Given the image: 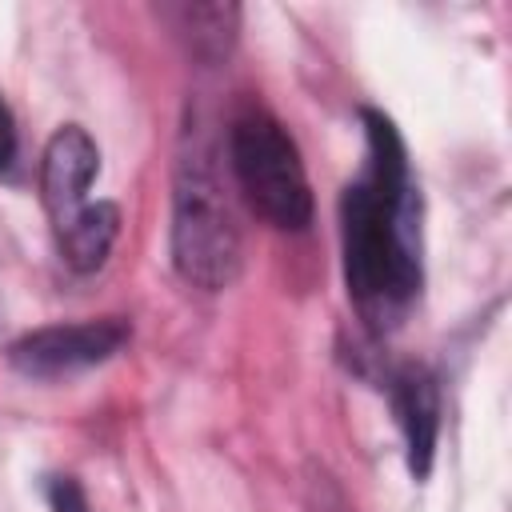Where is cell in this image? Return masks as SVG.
I'll use <instances>...</instances> for the list:
<instances>
[{
  "label": "cell",
  "instance_id": "cell-5",
  "mask_svg": "<svg viewBox=\"0 0 512 512\" xmlns=\"http://www.w3.org/2000/svg\"><path fill=\"white\" fill-rule=\"evenodd\" d=\"M100 172V152L92 144V136L76 124H64L48 148H44V164H40V188H44V204L52 224L68 220L76 208H84V192L92 188Z\"/></svg>",
  "mask_w": 512,
  "mask_h": 512
},
{
  "label": "cell",
  "instance_id": "cell-7",
  "mask_svg": "<svg viewBox=\"0 0 512 512\" xmlns=\"http://www.w3.org/2000/svg\"><path fill=\"white\" fill-rule=\"evenodd\" d=\"M116 232H120V208L108 200H96L56 224V244H60V256L68 268L96 272L112 252Z\"/></svg>",
  "mask_w": 512,
  "mask_h": 512
},
{
  "label": "cell",
  "instance_id": "cell-6",
  "mask_svg": "<svg viewBox=\"0 0 512 512\" xmlns=\"http://www.w3.org/2000/svg\"><path fill=\"white\" fill-rule=\"evenodd\" d=\"M392 408H396V420H400V432H404V444H408V472L416 480H424L428 468H432L436 432H440L436 380L416 364L400 368L392 376Z\"/></svg>",
  "mask_w": 512,
  "mask_h": 512
},
{
  "label": "cell",
  "instance_id": "cell-9",
  "mask_svg": "<svg viewBox=\"0 0 512 512\" xmlns=\"http://www.w3.org/2000/svg\"><path fill=\"white\" fill-rule=\"evenodd\" d=\"M12 156H16V124H12L8 104L0 100V172L12 164Z\"/></svg>",
  "mask_w": 512,
  "mask_h": 512
},
{
  "label": "cell",
  "instance_id": "cell-2",
  "mask_svg": "<svg viewBox=\"0 0 512 512\" xmlns=\"http://www.w3.org/2000/svg\"><path fill=\"white\" fill-rule=\"evenodd\" d=\"M228 156H232L240 192L268 224L288 228V232L308 228L312 188H308L296 140L288 136V128L276 116H268L260 108L240 112L228 132Z\"/></svg>",
  "mask_w": 512,
  "mask_h": 512
},
{
  "label": "cell",
  "instance_id": "cell-1",
  "mask_svg": "<svg viewBox=\"0 0 512 512\" xmlns=\"http://www.w3.org/2000/svg\"><path fill=\"white\" fill-rule=\"evenodd\" d=\"M368 156L340 196L344 284L368 324H392L420 292V196L396 124L364 108Z\"/></svg>",
  "mask_w": 512,
  "mask_h": 512
},
{
  "label": "cell",
  "instance_id": "cell-8",
  "mask_svg": "<svg viewBox=\"0 0 512 512\" xmlns=\"http://www.w3.org/2000/svg\"><path fill=\"white\" fill-rule=\"evenodd\" d=\"M48 508L52 512H88V496L72 476H52L48 484Z\"/></svg>",
  "mask_w": 512,
  "mask_h": 512
},
{
  "label": "cell",
  "instance_id": "cell-3",
  "mask_svg": "<svg viewBox=\"0 0 512 512\" xmlns=\"http://www.w3.org/2000/svg\"><path fill=\"white\" fill-rule=\"evenodd\" d=\"M172 264L192 288H204V292L228 288L244 264L240 232L220 196V184L196 160H180V172H176Z\"/></svg>",
  "mask_w": 512,
  "mask_h": 512
},
{
  "label": "cell",
  "instance_id": "cell-4",
  "mask_svg": "<svg viewBox=\"0 0 512 512\" xmlns=\"http://www.w3.org/2000/svg\"><path fill=\"white\" fill-rule=\"evenodd\" d=\"M132 328L120 316L104 320H80V324H48L36 332H24L8 348V364L32 380H56L68 372H84L92 364H104L128 344Z\"/></svg>",
  "mask_w": 512,
  "mask_h": 512
}]
</instances>
